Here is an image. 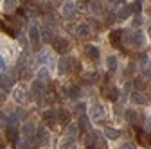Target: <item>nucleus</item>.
<instances>
[{
    "mask_svg": "<svg viewBox=\"0 0 151 149\" xmlns=\"http://www.w3.org/2000/svg\"><path fill=\"white\" fill-rule=\"evenodd\" d=\"M104 117H106V111H104V108H103L101 104H93V106L90 108V119H92L93 122L104 120Z\"/></svg>",
    "mask_w": 151,
    "mask_h": 149,
    "instance_id": "obj_1",
    "label": "nucleus"
},
{
    "mask_svg": "<svg viewBox=\"0 0 151 149\" xmlns=\"http://www.w3.org/2000/svg\"><path fill=\"white\" fill-rule=\"evenodd\" d=\"M61 16L65 18V20H72V18L76 16V4L72 2V0H67V2L63 4V7H61Z\"/></svg>",
    "mask_w": 151,
    "mask_h": 149,
    "instance_id": "obj_2",
    "label": "nucleus"
},
{
    "mask_svg": "<svg viewBox=\"0 0 151 149\" xmlns=\"http://www.w3.org/2000/svg\"><path fill=\"white\" fill-rule=\"evenodd\" d=\"M101 94H103V97H106L108 101H117L119 90H117L115 86H111V85H106V86L101 88Z\"/></svg>",
    "mask_w": 151,
    "mask_h": 149,
    "instance_id": "obj_3",
    "label": "nucleus"
},
{
    "mask_svg": "<svg viewBox=\"0 0 151 149\" xmlns=\"http://www.w3.org/2000/svg\"><path fill=\"white\" fill-rule=\"evenodd\" d=\"M52 45H54V50L60 52V54H65V52L70 49V43H68V40H65V38H54Z\"/></svg>",
    "mask_w": 151,
    "mask_h": 149,
    "instance_id": "obj_4",
    "label": "nucleus"
},
{
    "mask_svg": "<svg viewBox=\"0 0 151 149\" xmlns=\"http://www.w3.org/2000/svg\"><path fill=\"white\" fill-rule=\"evenodd\" d=\"M43 94H45V85H43V81H42V79L32 81V85H31V95H34V97H42Z\"/></svg>",
    "mask_w": 151,
    "mask_h": 149,
    "instance_id": "obj_5",
    "label": "nucleus"
},
{
    "mask_svg": "<svg viewBox=\"0 0 151 149\" xmlns=\"http://www.w3.org/2000/svg\"><path fill=\"white\" fill-rule=\"evenodd\" d=\"M40 38H42L43 43H52L54 42V32H52L50 25H43L40 29Z\"/></svg>",
    "mask_w": 151,
    "mask_h": 149,
    "instance_id": "obj_6",
    "label": "nucleus"
},
{
    "mask_svg": "<svg viewBox=\"0 0 151 149\" xmlns=\"http://www.w3.org/2000/svg\"><path fill=\"white\" fill-rule=\"evenodd\" d=\"M85 56H86V58L88 59H92V61H96V59H99V49L97 47H93V45H85Z\"/></svg>",
    "mask_w": 151,
    "mask_h": 149,
    "instance_id": "obj_7",
    "label": "nucleus"
},
{
    "mask_svg": "<svg viewBox=\"0 0 151 149\" xmlns=\"http://www.w3.org/2000/svg\"><path fill=\"white\" fill-rule=\"evenodd\" d=\"M122 32L124 31H121V29H113L111 32H110V42H111V45L113 47H121V38H122Z\"/></svg>",
    "mask_w": 151,
    "mask_h": 149,
    "instance_id": "obj_8",
    "label": "nucleus"
},
{
    "mask_svg": "<svg viewBox=\"0 0 151 149\" xmlns=\"http://www.w3.org/2000/svg\"><path fill=\"white\" fill-rule=\"evenodd\" d=\"M65 95H67L68 99H78V97L81 95V90H79L78 86H74V85H67V86H65Z\"/></svg>",
    "mask_w": 151,
    "mask_h": 149,
    "instance_id": "obj_9",
    "label": "nucleus"
},
{
    "mask_svg": "<svg viewBox=\"0 0 151 149\" xmlns=\"http://www.w3.org/2000/svg\"><path fill=\"white\" fill-rule=\"evenodd\" d=\"M137 140H139L140 145H144V147H149V145H151V137H149L146 131H142V129H137Z\"/></svg>",
    "mask_w": 151,
    "mask_h": 149,
    "instance_id": "obj_10",
    "label": "nucleus"
},
{
    "mask_svg": "<svg viewBox=\"0 0 151 149\" xmlns=\"http://www.w3.org/2000/svg\"><path fill=\"white\" fill-rule=\"evenodd\" d=\"M78 34H79V38H83V40H88L90 36H92L90 25H88V24H79V25H78Z\"/></svg>",
    "mask_w": 151,
    "mask_h": 149,
    "instance_id": "obj_11",
    "label": "nucleus"
},
{
    "mask_svg": "<svg viewBox=\"0 0 151 149\" xmlns=\"http://www.w3.org/2000/svg\"><path fill=\"white\" fill-rule=\"evenodd\" d=\"M144 45H146V36H144V32L137 31L135 36H133V47L135 49H142Z\"/></svg>",
    "mask_w": 151,
    "mask_h": 149,
    "instance_id": "obj_12",
    "label": "nucleus"
},
{
    "mask_svg": "<svg viewBox=\"0 0 151 149\" xmlns=\"http://www.w3.org/2000/svg\"><path fill=\"white\" fill-rule=\"evenodd\" d=\"M6 137L9 144H18V129L16 128H7L6 129Z\"/></svg>",
    "mask_w": 151,
    "mask_h": 149,
    "instance_id": "obj_13",
    "label": "nucleus"
},
{
    "mask_svg": "<svg viewBox=\"0 0 151 149\" xmlns=\"http://www.w3.org/2000/svg\"><path fill=\"white\" fill-rule=\"evenodd\" d=\"M42 119L47 122V126H50V128H54L56 126V120H58V119H56V113H52V111H43V113H42Z\"/></svg>",
    "mask_w": 151,
    "mask_h": 149,
    "instance_id": "obj_14",
    "label": "nucleus"
},
{
    "mask_svg": "<svg viewBox=\"0 0 151 149\" xmlns=\"http://www.w3.org/2000/svg\"><path fill=\"white\" fill-rule=\"evenodd\" d=\"M70 58H61L60 59V63H58V70H60V74H68L70 72Z\"/></svg>",
    "mask_w": 151,
    "mask_h": 149,
    "instance_id": "obj_15",
    "label": "nucleus"
},
{
    "mask_svg": "<svg viewBox=\"0 0 151 149\" xmlns=\"http://www.w3.org/2000/svg\"><path fill=\"white\" fill-rule=\"evenodd\" d=\"M56 119H58L60 124H68L70 120V113L67 110H58V113H56Z\"/></svg>",
    "mask_w": 151,
    "mask_h": 149,
    "instance_id": "obj_16",
    "label": "nucleus"
},
{
    "mask_svg": "<svg viewBox=\"0 0 151 149\" xmlns=\"http://www.w3.org/2000/svg\"><path fill=\"white\" fill-rule=\"evenodd\" d=\"M0 88L2 90H11L13 88V79L9 76H6V74L0 76Z\"/></svg>",
    "mask_w": 151,
    "mask_h": 149,
    "instance_id": "obj_17",
    "label": "nucleus"
},
{
    "mask_svg": "<svg viewBox=\"0 0 151 149\" xmlns=\"http://www.w3.org/2000/svg\"><path fill=\"white\" fill-rule=\"evenodd\" d=\"M126 117H128V120H129L131 124H140V122H142L140 115L137 113V111H133V110H128V111H126Z\"/></svg>",
    "mask_w": 151,
    "mask_h": 149,
    "instance_id": "obj_18",
    "label": "nucleus"
},
{
    "mask_svg": "<svg viewBox=\"0 0 151 149\" xmlns=\"http://www.w3.org/2000/svg\"><path fill=\"white\" fill-rule=\"evenodd\" d=\"M22 131H24L25 137H32V135L36 133V128H34V124H32L31 120H27V122L22 126Z\"/></svg>",
    "mask_w": 151,
    "mask_h": 149,
    "instance_id": "obj_19",
    "label": "nucleus"
},
{
    "mask_svg": "<svg viewBox=\"0 0 151 149\" xmlns=\"http://www.w3.org/2000/svg\"><path fill=\"white\" fill-rule=\"evenodd\" d=\"M13 97H14L18 102H25V101H27V94H25L22 88H14V90H13Z\"/></svg>",
    "mask_w": 151,
    "mask_h": 149,
    "instance_id": "obj_20",
    "label": "nucleus"
},
{
    "mask_svg": "<svg viewBox=\"0 0 151 149\" xmlns=\"http://www.w3.org/2000/svg\"><path fill=\"white\" fill-rule=\"evenodd\" d=\"M104 135H106V138H110V140H115V138L121 137V131H119L117 128H106V129H104Z\"/></svg>",
    "mask_w": 151,
    "mask_h": 149,
    "instance_id": "obj_21",
    "label": "nucleus"
},
{
    "mask_svg": "<svg viewBox=\"0 0 151 149\" xmlns=\"http://www.w3.org/2000/svg\"><path fill=\"white\" fill-rule=\"evenodd\" d=\"M78 145H76V140L72 138V137H67L65 140H61V144H60V149H76Z\"/></svg>",
    "mask_w": 151,
    "mask_h": 149,
    "instance_id": "obj_22",
    "label": "nucleus"
},
{
    "mask_svg": "<svg viewBox=\"0 0 151 149\" xmlns=\"http://www.w3.org/2000/svg\"><path fill=\"white\" fill-rule=\"evenodd\" d=\"M129 99H131L133 104H146V97L140 94V92H133V94L129 95Z\"/></svg>",
    "mask_w": 151,
    "mask_h": 149,
    "instance_id": "obj_23",
    "label": "nucleus"
},
{
    "mask_svg": "<svg viewBox=\"0 0 151 149\" xmlns=\"http://www.w3.org/2000/svg\"><path fill=\"white\" fill-rule=\"evenodd\" d=\"M29 38L36 43V42H40V29H38L36 25H31L29 27Z\"/></svg>",
    "mask_w": 151,
    "mask_h": 149,
    "instance_id": "obj_24",
    "label": "nucleus"
},
{
    "mask_svg": "<svg viewBox=\"0 0 151 149\" xmlns=\"http://www.w3.org/2000/svg\"><path fill=\"white\" fill-rule=\"evenodd\" d=\"M90 11L93 14H101L103 13V4L99 2V0H92V2H90Z\"/></svg>",
    "mask_w": 151,
    "mask_h": 149,
    "instance_id": "obj_25",
    "label": "nucleus"
},
{
    "mask_svg": "<svg viewBox=\"0 0 151 149\" xmlns=\"http://www.w3.org/2000/svg\"><path fill=\"white\" fill-rule=\"evenodd\" d=\"M36 137H38V140H40V144H47L49 142V135H47V131H45L43 128H40L36 131Z\"/></svg>",
    "mask_w": 151,
    "mask_h": 149,
    "instance_id": "obj_26",
    "label": "nucleus"
},
{
    "mask_svg": "<svg viewBox=\"0 0 151 149\" xmlns=\"http://www.w3.org/2000/svg\"><path fill=\"white\" fill-rule=\"evenodd\" d=\"M106 67H108L110 72H113L117 68V58H115V56H108V58H106Z\"/></svg>",
    "mask_w": 151,
    "mask_h": 149,
    "instance_id": "obj_27",
    "label": "nucleus"
},
{
    "mask_svg": "<svg viewBox=\"0 0 151 149\" xmlns=\"http://www.w3.org/2000/svg\"><path fill=\"white\" fill-rule=\"evenodd\" d=\"M79 131H81V129H79V126H78V124H70V126H68V129H67L68 137H72V138L78 137V135H79Z\"/></svg>",
    "mask_w": 151,
    "mask_h": 149,
    "instance_id": "obj_28",
    "label": "nucleus"
},
{
    "mask_svg": "<svg viewBox=\"0 0 151 149\" xmlns=\"http://www.w3.org/2000/svg\"><path fill=\"white\" fill-rule=\"evenodd\" d=\"M85 79L88 83H96V81H99V74L97 72H88V74H85Z\"/></svg>",
    "mask_w": 151,
    "mask_h": 149,
    "instance_id": "obj_29",
    "label": "nucleus"
},
{
    "mask_svg": "<svg viewBox=\"0 0 151 149\" xmlns=\"http://www.w3.org/2000/svg\"><path fill=\"white\" fill-rule=\"evenodd\" d=\"M14 7H16V0H6V4H4V9H6V13H11Z\"/></svg>",
    "mask_w": 151,
    "mask_h": 149,
    "instance_id": "obj_30",
    "label": "nucleus"
},
{
    "mask_svg": "<svg viewBox=\"0 0 151 149\" xmlns=\"http://www.w3.org/2000/svg\"><path fill=\"white\" fill-rule=\"evenodd\" d=\"M88 126H90V122H88V117H81V120H79V128H81V131H88Z\"/></svg>",
    "mask_w": 151,
    "mask_h": 149,
    "instance_id": "obj_31",
    "label": "nucleus"
},
{
    "mask_svg": "<svg viewBox=\"0 0 151 149\" xmlns=\"http://www.w3.org/2000/svg\"><path fill=\"white\" fill-rule=\"evenodd\" d=\"M38 61H40V63H49V61H50V54H49V52H40V56H38Z\"/></svg>",
    "mask_w": 151,
    "mask_h": 149,
    "instance_id": "obj_32",
    "label": "nucleus"
},
{
    "mask_svg": "<svg viewBox=\"0 0 151 149\" xmlns=\"http://www.w3.org/2000/svg\"><path fill=\"white\" fill-rule=\"evenodd\" d=\"M129 11H131V9L124 6V7H121V11H119L117 14H119V18H121V20H124V18H128V16H129Z\"/></svg>",
    "mask_w": 151,
    "mask_h": 149,
    "instance_id": "obj_33",
    "label": "nucleus"
},
{
    "mask_svg": "<svg viewBox=\"0 0 151 149\" xmlns=\"http://www.w3.org/2000/svg\"><path fill=\"white\" fill-rule=\"evenodd\" d=\"M18 120H20V119H18V115H11V117L7 119L9 128H16V126H18Z\"/></svg>",
    "mask_w": 151,
    "mask_h": 149,
    "instance_id": "obj_34",
    "label": "nucleus"
},
{
    "mask_svg": "<svg viewBox=\"0 0 151 149\" xmlns=\"http://www.w3.org/2000/svg\"><path fill=\"white\" fill-rule=\"evenodd\" d=\"M96 137H97L96 133H86V135H85V142H86L88 145H92V144H93V140H96Z\"/></svg>",
    "mask_w": 151,
    "mask_h": 149,
    "instance_id": "obj_35",
    "label": "nucleus"
},
{
    "mask_svg": "<svg viewBox=\"0 0 151 149\" xmlns=\"http://www.w3.org/2000/svg\"><path fill=\"white\" fill-rule=\"evenodd\" d=\"M38 76H40V79H43V81H49V70L42 68L40 72H38Z\"/></svg>",
    "mask_w": 151,
    "mask_h": 149,
    "instance_id": "obj_36",
    "label": "nucleus"
},
{
    "mask_svg": "<svg viewBox=\"0 0 151 149\" xmlns=\"http://www.w3.org/2000/svg\"><path fill=\"white\" fill-rule=\"evenodd\" d=\"M31 76H32V72H31L29 68H24L22 74H20V77H22V79H27V77H31Z\"/></svg>",
    "mask_w": 151,
    "mask_h": 149,
    "instance_id": "obj_37",
    "label": "nucleus"
},
{
    "mask_svg": "<svg viewBox=\"0 0 151 149\" xmlns=\"http://www.w3.org/2000/svg\"><path fill=\"white\" fill-rule=\"evenodd\" d=\"M16 115H18V119H20V120H24L25 119V110L24 108H18L16 110Z\"/></svg>",
    "mask_w": 151,
    "mask_h": 149,
    "instance_id": "obj_38",
    "label": "nucleus"
},
{
    "mask_svg": "<svg viewBox=\"0 0 151 149\" xmlns=\"http://www.w3.org/2000/svg\"><path fill=\"white\" fill-rule=\"evenodd\" d=\"M129 9H131V11H135V13H140V2H139V0H137V2H135L133 6H131Z\"/></svg>",
    "mask_w": 151,
    "mask_h": 149,
    "instance_id": "obj_39",
    "label": "nucleus"
},
{
    "mask_svg": "<svg viewBox=\"0 0 151 149\" xmlns=\"http://www.w3.org/2000/svg\"><path fill=\"white\" fill-rule=\"evenodd\" d=\"M115 22V14L113 13H108V16H106V24H113Z\"/></svg>",
    "mask_w": 151,
    "mask_h": 149,
    "instance_id": "obj_40",
    "label": "nucleus"
},
{
    "mask_svg": "<svg viewBox=\"0 0 151 149\" xmlns=\"http://www.w3.org/2000/svg\"><path fill=\"white\" fill-rule=\"evenodd\" d=\"M133 70H135V65L131 63L129 67H126V76H131V74H133Z\"/></svg>",
    "mask_w": 151,
    "mask_h": 149,
    "instance_id": "obj_41",
    "label": "nucleus"
},
{
    "mask_svg": "<svg viewBox=\"0 0 151 149\" xmlns=\"http://www.w3.org/2000/svg\"><path fill=\"white\" fill-rule=\"evenodd\" d=\"M140 63H144V65H147V63H149V59H147V54H140Z\"/></svg>",
    "mask_w": 151,
    "mask_h": 149,
    "instance_id": "obj_42",
    "label": "nucleus"
},
{
    "mask_svg": "<svg viewBox=\"0 0 151 149\" xmlns=\"http://www.w3.org/2000/svg\"><path fill=\"white\" fill-rule=\"evenodd\" d=\"M6 68V59H4V56L0 54V70H4Z\"/></svg>",
    "mask_w": 151,
    "mask_h": 149,
    "instance_id": "obj_43",
    "label": "nucleus"
},
{
    "mask_svg": "<svg viewBox=\"0 0 151 149\" xmlns=\"http://www.w3.org/2000/svg\"><path fill=\"white\" fill-rule=\"evenodd\" d=\"M6 122H7L6 115H4V113H0V124H2V126H6Z\"/></svg>",
    "mask_w": 151,
    "mask_h": 149,
    "instance_id": "obj_44",
    "label": "nucleus"
},
{
    "mask_svg": "<svg viewBox=\"0 0 151 149\" xmlns=\"http://www.w3.org/2000/svg\"><path fill=\"white\" fill-rule=\"evenodd\" d=\"M6 101V94H4V92H0V104H2Z\"/></svg>",
    "mask_w": 151,
    "mask_h": 149,
    "instance_id": "obj_45",
    "label": "nucleus"
},
{
    "mask_svg": "<svg viewBox=\"0 0 151 149\" xmlns=\"http://www.w3.org/2000/svg\"><path fill=\"white\" fill-rule=\"evenodd\" d=\"M146 74H147V76H149V77H151V61H149V63H147V70H146Z\"/></svg>",
    "mask_w": 151,
    "mask_h": 149,
    "instance_id": "obj_46",
    "label": "nucleus"
},
{
    "mask_svg": "<svg viewBox=\"0 0 151 149\" xmlns=\"http://www.w3.org/2000/svg\"><path fill=\"white\" fill-rule=\"evenodd\" d=\"M121 2H122V0H110L111 6H117V4H121Z\"/></svg>",
    "mask_w": 151,
    "mask_h": 149,
    "instance_id": "obj_47",
    "label": "nucleus"
},
{
    "mask_svg": "<svg viewBox=\"0 0 151 149\" xmlns=\"http://www.w3.org/2000/svg\"><path fill=\"white\" fill-rule=\"evenodd\" d=\"M146 129H147V131H151V119L146 122Z\"/></svg>",
    "mask_w": 151,
    "mask_h": 149,
    "instance_id": "obj_48",
    "label": "nucleus"
},
{
    "mask_svg": "<svg viewBox=\"0 0 151 149\" xmlns=\"http://www.w3.org/2000/svg\"><path fill=\"white\" fill-rule=\"evenodd\" d=\"M122 149H133V145H131V144H124Z\"/></svg>",
    "mask_w": 151,
    "mask_h": 149,
    "instance_id": "obj_49",
    "label": "nucleus"
},
{
    "mask_svg": "<svg viewBox=\"0 0 151 149\" xmlns=\"http://www.w3.org/2000/svg\"><path fill=\"white\" fill-rule=\"evenodd\" d=\"M67 31H68V32H72V31H74V25H72V24H68V25H67Z\"/></svg>",
    "mask_w": 151,
    "mask_h": 149,
    "instance_id": "obj_50",
    "label": "nucleus"
},
{
    "mask_svg": "<svg viewBox=\"0 0 151 149\" xmlns=\"http://www.w3.org/2000/svg\"><path fill=\"white\" fill-rule=\"evenodd\" d=\"M0 149H4V144H2V140H0Z\"/></svg>",
    "mask_w": 151,
    "mask_h": 149,
    "instance_id": "obj_51",
    "label": "nucleus"
},
{
    "mask_svg": "<svg viewBox=\"0 0 151 149\" xmlns=\"http://www.w3.org/2000/svg\"><path fill=\"white\" fill-rule=\"evenodd\" d=\"M86 149H96V147H93V145H88V147H86Z\"/></svg>",
    "mask_w": 151,
    "mask_h": 149,
    "instance_id": "obj_52",
    "label": "nucleus"
},
{
    "mask_svg": "<svg viewBox=\"0 0 151 149\" xmlns=\"http://www.w3.org/2000/svg\"><path fill=\"white\" fill-rule=\"evenodd\" d=\"M52 2H60V0H52Z\"/></svg>",
    "mask_w": 151,
    "mask_h": 149,
    "instance_id": "obj_53",
    "label": "nucleus"
},
{
    "mask_svg": "<svg viewBox=\"0 0 151 149\" xmlns=\"http://www.w3.org/2000/svg\"><path fill=\"white\" fill-rule=\"evenodd\" d=\"M149 31H151V29H149Z\"/></svg>",
    "mask_w": 151,
    "mask_h": 149,
    "instance_id": "obj_54",
    "label": "nucleus"
}]
</instances>
